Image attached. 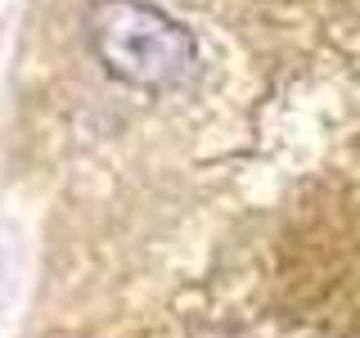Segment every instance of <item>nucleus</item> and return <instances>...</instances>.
Instances as JSON below:
<instances>
[{
	"mask_svg": "<svg viewBox=\"0 0 360 338\" xmlns=\"http://www.w3.org/2000/svg\"><path fill=\"white\" fill-rule=\"evenodd\" d=\"M86 37L95 59L117 82L140 90H176L189 82L198 59L189 27L144 0H95L86 14Z\"/></svg>",
	"mask_w": 360,
	"mask_h": 338,
	"instance_id": "nucleus-1",
	"label": "nucleus"
}]
</instances>
